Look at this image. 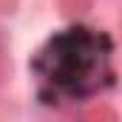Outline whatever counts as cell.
<instances>
[{
	"label": "cell",
	"instance_id": "obj_1",
	"mask_svg": "<svg viewBox=\"0 0 122 122\" xmlns=\"http://www.w3.org/2000/svg\"><path fill=\"white\" fill-rule=\"evenodd\" d=\"M31 74L46 102H82L105 91L114 77V43L91 26L54 31L31 60Z\"/></svg>",
	"mask_w": 122,
	"mask_h": 122
}]
</instances>
